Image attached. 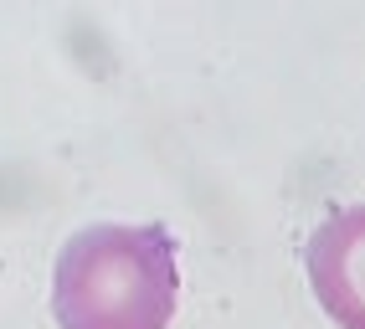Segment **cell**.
I'll return each mask as SVG.
<instances>
[{
  "label": "cell",
  "mask_w": 365,
  "mask_h": 329,
  "mask_svg": "<svg viewBox=\"0 0 365 329\" xmlns=\"http://www.w3.org/2000/svg\"><path fill=\"white\" fill-rule=\"evenodd\" d=\"M309 288L339 329H365V201L339 206L304 247Z\"/></svg>",
  "instance_id": "obj_2"
},
{
  "label": "cell",
  "mask_w": 365,
  "mask_h": 329,
  "mask_svg": "<svg viewBox=\"0 0 365 329\" xmlns=\"http://www.w3.org/2000/svg\"><path fill=\"white\" fill-rule=\"evenodd\" d=\"M180 303V263L170 226L98 221L72 231L52 273L62 329H170Z\"/></svg>",
  "instance_id": "obj_1"
}]
</instances>
